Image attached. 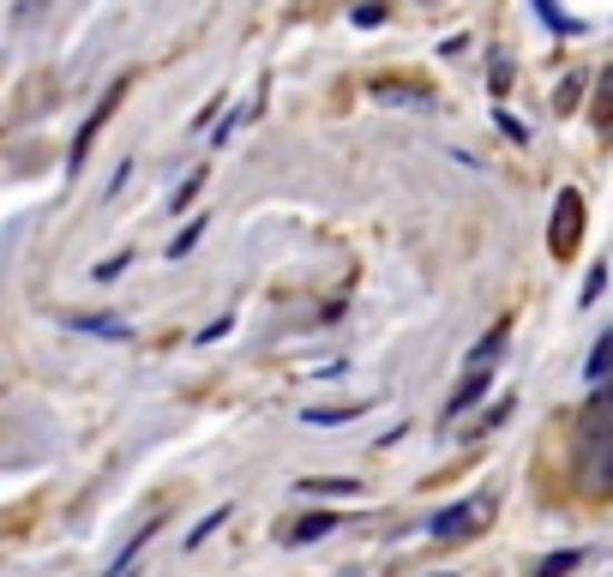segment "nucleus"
I'll use <instances>...</instances> for the list:
<instances>
[{"label": "nucleus", "mask_w": 613, "mask_h": 577, "mask_svg": "<svg viewBox=\"0 0 613 577\" xmlns=\"http://www.w3.org/2000/svg\"><path fill=\"white\" fill-rule=\"evenodd\" d=\"M493 517V499H457V506H445L439 517H433V541H463V536H475Z\"/></svg>", "instance_id": "nucleus-1"}, {"label": "nucleus", "mask_w": 613, "mask_h": 577, "mask_svg": "<svg viewBox=\"0 0 613 577\" xmlns=\"http://www.w3.org/2000/svg\"><path fill=\"white\" fill-rule=\"evenodd\" d=\"M577 235H583V192L565 187L560 205H553V229H547L553 259H572V253H577Z\"/></svg>", "instance_id": "nucleus-2"}, {"label": "nucleus", "mask_w": 613, "mask_h": 577, "mask_svg": "<svg viewBox=\"0 0 613 577\" xmlns=\"http://www.w3.org/2000/svg\"><path fill=\"white\" fill-rule=\"evenodd\" d=\"M577 434H583V439H595V446H607V439H613V385H607V379L595 385V397L583 404Z\"/></svg>", "instance_id": "nucleus-3"}, {"label": "nucleus", "mask_w": 613, "mask_h": 577, "mask_svg": "<svg viewBox=\"0 0 613 577\" xmlns=\"http://www.w3.org/2000/svg\"><path fill=\"white\" fill-rule=\"evenodd\" d=\"M121 97H127V79H115V84H109V97H102V102H97V115H91V121H85V127H79V145H72V157H67V162H72V169H79V157H85V145H91V139H97V132H102V121H109V115H115V109H121Z\"/></svg>", "instance_id": "nucleus-4"}, {"label": "nucleus", "mask_w": 613, "mask_h": 577, "mask_svg": "<svg viewBox=\"0 0 613 577\" xmlns=\"http://www.w3.org/2000/svg\"><path fill=\"white\" fill-rule=\"evenodd\" d=\"M482 397H487V374L475 367V374L463 379V391L452 397V404H445V416H463V409H469V404H482Z\"/></svg>", "instance_id": "nucleus-5"}, {"label": "nucleus", "mask_w": 613, "mask_h": 577, "mask_svg": "<svg viewBox=\"0 0 613 577\" xmlns=\"http://www.w3.org/2000/svg\"><path fill=\"white\" fill-rule=\"evenodd\" d=\"M583 374H590V385H602V379H613V331L602 337V344L590 349V361H583Z\"/></svg>", "instance_id": "nucleus-6"}, {"label": "nucleus", "mask_w": 613, "mask_h": 577, "mask_svg": "<svg viewBox=\"0 0 613 577\" xmlns=\"http://www.w3.org/2000/svg\"><path fill=\"white\" fill-rule=\"evenodd\" d=\"M325 529H337V517H301L295 529H283V541H289V547H301V541H319Z\"/></svg>", "instance_id": "nucleus-7"}, {"label": "nucleus", "mask_w": 613, "mask_h": 577, "mask_svg": "<svg viewBox=\"0 0 613 577\" xmlns=\"http://www.w3.org/2000/svg\"><path fill=\"white\" fill-rule=\"evenodd\" d=\"M577 566H583L577 547H560V554H547V559H542V571H535V577H572Z\"/></svg>", "instance_id": "nucleus-8"}, {"label": "nucleus", "mask_w": 613, "mask_h": 577, "mask_svg": "<svg viewBox=\"0 0 613 577\" xmlns=\"http://www.w3.org/2000/svg\"><path fill=\"white\" fill-rule=\"evenodd\" d=\"M595 127H613V67L602 72V91H595Z\"/></svg>", "instance_id": "nucleus-9"}, {"label": "nucleus", "mask_w": 613, "mask_h": 577, "mask_svg": "<svg viewBox=\"0 0 613 577\" xmlns=\"http://www.w3.org/2000/svg\"><path fill=\"white\" fill-rule=\"evenodd\" d=\"M355 416H362V404H349V409H307L313 427H337V421H355Z\"/></svg>", "instance_id": "nucleus-10"}, {"label": "nucleus", "mask_w": 613, "mask_h": 577, "mask_svg": "<svg viewBox=\"0 0 613 577\" xmlns=\"http://www.w3.org/2000/svg\"><path fill=\"white\" fill-rule=\"evenodd\" d=\"M67 325H79V331H97V337H127L121 319H67Z\"/></svg>", "instance_id": "nucleus-11"}, {"label": "nucleus", "mask_w": 613, "mask_h": 577, "mask_svg": "<svg viewBox=\"0 0 613 577\" xmlns=\"http://www.w3.org/2000/svg\"><path fill=\"white\" fill-rule=\"evenodd\" d=\"M199 229H205V223H187L181 235H175V241H169V259H187V253H192V241H199Z\"/></svg>", "instance_id": "nucleus-12"}, {"label": "nucleus", "mask_w": 613, "mask_h": 577, "mask_svg": "<svg viewBox=\"0 0 613 577\" xmlns=\"http://www.w3.org/2000/svg\"><path fill=\"white\" fill-rule=\"evenodd\" d=\"M500 349H505V325H500V331H493V337H487V344H482V349H475V355H469V361H475V367H487V361H493V355H500Z\"/></svg>", "instance_id": "nucleus-13"}, {"label": "nucleus", "mask_w": 613, "mask_h": 577, "mask_svg": "<svg viewBox=\"0 0 613 577\" xmlns=\"http://www.w3.org/2000/svg\"><path fill=\"white\" fill-rule=\"evenodd\" d=\"M301 487H307V494H355L362 481H343V476H337V481H301Z\"/></svg>", "instance_id": "nucleus-14"}, {"label": "nucleus", "mask_w": 613, "mask_h": 577, "mask_svg": "<svg viewBox=\"0 0 613 577\" xmlns=\"http://www.w3.org/2000/svg\"><path fill=\"white\" fill-rule=\"evenodd\" d=\"M439 577H452V571H439Z\"/></svg>", "instance_id": "nucleus-15"}]
</instances>
